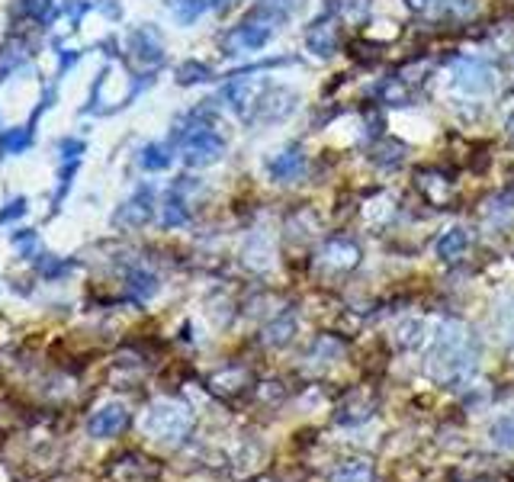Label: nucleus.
Returning a JSON list of instances; mask_svg holds the SVG:
<instances>
[{
  "instance_id": "nucleus-28",
  "label": "nucleus",
  "mask_w": 514,
  "mask_h": 482,
  "mask_svg": "<svg viewBox=\"0 0 514 482\" xmlns=\"http://www.w3.org/2000/svg\"><path fill=\"white\" fill-rule=\"evenodd\" d=\"M505 341L514 347V309H508V315H505Z\"/></svg>"
},
{
  "instance_id": "nucleus-1",
  "label": "nucleus",
  "mask_w": 514,
  "mask_h": 482,
  "mask_svg": "<svg viewBox=\"0 0 514 482\" xmlns=\"http://www.w3.org/2000/svg\"><path fill=\"white\" fill-rule=\"evenodd\" d=\"M431 364H434L438 380H444V383H463V380L473 376V370L479 364V341L473 337V331L450 321V325H444L438 331Z\"/></svg>"
},
{
  "instance_id": "nucleus-14",
  "label": "nucleus",
  "mask_w": 514,
  "mask_h": 482,
  "mask_svg": "<svg viewBox=\"0 0 514 482\" xmlns=\"http://www.w3.org/2000/svg\"><path fill=\"white\" fill-rule=\"evenodd\" d=\"M300 4H302V0H257L254 16L267 20L270 26H280V23H286V20H292V16H296Z\"/></svg>"
},
{
  "instance_id": "nucleus-26",
  "label": "nucleus",
  "mask_w": 514,
  "mask_h": 482,
  "mask_svg": "<svg viewBox=\"0 0 514 482\" xmlns=\"http://www.w3.org/2000/svg\"><path fill=\"white\" fill-rule=\"evenodd\" d=\"M206 77H209V68L196 62L184 65V68L177 71V81H180V84H196V81H206Z\"/></svg>"
},
{
  "instance_id": "nucleus-20",
  "label": "nucleus",
  "mask_w": 514,
  "mask_h": 482,
  "mask_svg": "<svg viewBox=\"0 0 514 482\" xmlns=\"http://www.w3.org/2000/svg\"><path fill=\"white\" fill-rule=\"evenodd\" d=\"M396 341H399L402 347H418L424 341V321H418V319H408V321H402L399 325V331H396Z\"/></svg>"
},
{
  "instance_id": "nucleus-27",
  "label": "nucleus",
  "mask_w": 514,
  "mask_h": 482,
  "mask_svg": "<svg viewBox=\"0 0 514 482\" xmlns=\"http://www.w3.org/2000/svg\"><path fill=\"white\" fill-rule=\"evenodd\" d=\"M405 4L414 13H434V10L440 7V0H405Z\"/></svg>"
},
{
  "instance_id": "nucleus-11",
  "label": "nucleus",
  "mask_w": 514,
  "mask_h": 482,
  "mask_svg": "<svg viewBox=\"0 0 514 482\" xmlns=\"http://www.w3.org/2000/svg\"><path fill=\"white\" fill-rule=\"evenodd\" d=\"M264 81H235V84L225 87V100H229V107L241 116V119H251L254 107H257V100L264 93Z\"/></svg>"
},
{
  "instance_id": "nucleus-19",
  "label": "nucleus",
  "mask_w": 514,
  "mask_h": 482,
  "mask_svg": "<svg viewBox=\"0 0 514 482\" xmlns=\"http://www.w3.org/2000/svg\"><path fill=\"white\" fill-rule=\"evenodd\" d=\"M489 437H492V444L501 447V451H514V412L495 421L489 428Z\"/></svg>"
},
{
  "instance_id": "nucleus-5",
  "label": "nucleus",
  "mask_w": 514,
  "mask_h": 482,
  "mask_svg": "<svg viewBox=\"0 0 514 482\" xmlns=\"http://www.w3.org/2000/svg\"><path fill=\"white\" fill-rule=\"evenodd\" d=\"M225 154V138L219 132L209 129H193L184 136V161L190 168H206V164H215L222 161Z\"/></svg>"
},
{
  "instance_id": "nucleus-21",
  "label": "nucleus",
  "mask_w": 514,
  "mask_h": 482,
  "mask_svg": "<svg viewBox=\"0 0 514 482\" xmlns=\"http://www.w3.org/2000/svg\"><path fill=\"white\" fill-rule=\"evenodd\" d=\"M129 290L135 293L138 299H148L158 293V276L148 274V270H132L129 274Z\"/></svg>"
},
{
  "instance_id": "nucleus-9",
  "label": "nucleus",
  "mask_w": 514,
  "mask_h": 482,
  "mask_svg": "<svg viewBox=\"0 0 514 482\" xmlns=\"http://www.w3.org/2000/svg\"><path fill=\"white\" fill-rule=\"evenodd\" d=\"M318 264L331 270H353L361 264V245L351 238H331L328 245L318 251Z\"/></svg>"
},
{
  "instance_id": "nucleus-22",
  "label": "nucleus",
  "mask_w": 514,
  "mask_h": 482,
  "mask_svg": "<svg viewBox=\"0 0 514 482\" xmlns=\"http://www.w3.org/2000/svg\"><path fill=\"white\" fill-rule=\"evenodd\" d=\"M164 225L168 229H177V225H187V219H190V213H187V206H184V199H177V193L174 197H168V203H164Z\"/></svg>"
},
{
  "instance_id": "nucleus-8",
  "label": "nucleus",
  "mask_w": 514,
  "mask_h": 482,
  "mask_svg": "<svg viewBox=\"0 0 514 482\" xmlns=\"http://www.w3.org/2000/svg\"><path fill=\"white\" fill-rule=\"evenodd\" d=\"M126 425H129V412H126V406L109 402V406H103L100 412L91 415V421H87V434L97 437V441H103V437H116Z\"/></svg>"
},
{
  "instance_id": "nucleus-12",
  "label": "nucleus",
  "mask_w": 514,
  "mask_h": 482,
  "mask_svg": "<svg viewBox=\"0 0 514 482\" xmlns=\"http://www.w3.org/2000/svg\"><path fill=\"white\" fill-rule=\"evenodd\" d=\"M154 213V193L148 190V187H142V190L135 193V197L126 203L123 209H119V215H116V223H123V225H142L148 223Z\"/></svg>"
},
{
  "instance_id": "nucleus-13",
  "label": "nucleus",
  "mask_w": 514,
  "mask_h": 482,
  "mask_svg": "<svg viewBox=\"0 0 514 482\" xmlns=\"http://www.w3.org/2000/svg\"><path fill=\"white\" fill-rule=\"evenodd\" d=\"M132 55H135L138 62H161L164 58V46H161V36L152 30V26H142V30L132 32Z\"/></svg>"
},
{
  "instance_id": "nucleus-16",
  "label": "nucleus",
  "mask_w": 514,
  "mask_h": 482,
  "mask_svg": "<svg viewBox=\"0 0 514 482\" xmlns=\"http://www.w3.org/2000/svg\"><path fill=\"white\" fill-rule=\"evenodd\" d=\"M469 248V232L463 225H453L438 238V258L440 260H457L463 258V251Z\"/></svg>"
},
{
  "instance_id": "nucleus-7",
  "label": "nucleus",
  "mask_w": 514,
  "mask_h": 482,
  "mask_svg": "<svg viewBox=\"0 0 514 482\" xmlns=\"http://www.w3.org/2000/svg\"><path fill=\"white\" fill-rule=\"evenodd\" d=\"M306 168H309V161L300 145L280 148V152L267 161V174L274 184H296V180L306 177Z\"/></svg>"
},
{
  "instance_id": "nucleus-18",
  "label": "nucleus",
  "mask_w": 514,
  "mask_h": 482,
  "mask_svg": "<svg viewBox=\"0 0 514 482\" xmlns=\"http://www.w3.org/2000/svg\"><path fill=\"white\" fill-rule=\"evenodd\" d=\"M485 219L489 225H505L508 219H514V193H499V197L489 199V206H485Z\"/></svg>"
},
{
  "instance_id": "nucleus-3",
  "label": "nucleus",
  "mask_w": 514,
  "mask_h": 482,
  "mask_svg": "<svg viewBox=\"0 0 514 482\" xmlns=\"http://www.w3.org/2000/svg\"><path fill=\"white\" fill-rule=\"evenodd\" d=\"M300 110V91H292L286 84H267L254 107L251 119L261 126H276V123H286L292 113Z\"/></svg>"
},
{
  "instance_id": "nucleus-4",
  "label": "nucleus",
  "mask_w": 514,
  "mask_h": 482,
  "mask_svg": "<svg viewBox=\"0 0 514 482\" xmlns=\"http://www.w3.org/2000/svg\"><path fill=\"white\" fill-rule=\"evenodd\" d=\"M190 425H193L190 408L180 406V402H158L145 415V431L161 437V441H180V437H187Z\"/></svg>"
},
{
  "instance_id": "nucleus-10",
  "label": "nucleus",
  "mask_w": 514,
  "mask_h": 482,
  "mask_svg": "<svg viewBox=\"0 0 514 482\" xmlns=\"http://www.w3.org/2000/svg\"><path fill=\"white\" fill-rule=\"evenodd\" d=\"M338 26H335V20L331 16H322V20H315L312 26H309L306 32V48L309 55H315V58H331V55L338 52Z\"/></svg>"
},
{
  "instance_id": "nucleus-15",
  "label": "nucleus",
  "mask_w": 514,
  "mask_h": 482,
  "mask_svg": "<svg viewBox=\"0 0 514 482\" xmlns=\"http://www.w3.org/2000/svg\"><path fill=\"white\" fill-rule=\"evenodd\" d=\"M296 325H300V321H296V312H292V309H286L280 319H274L267 329H264V345H270V347L290 345L292 335H296Z\"/></svg>"
},
{
  "instance_id": "nucleus-29",
  "label": "nucleus",
  "mask_w": 514,
  "mask_h": 482,
  "mask_svg": "<svg viewBox=\"0 0 514 482\" xmlns=\"http://www.w3.org/2000/svg\"><path fill=\"white\" fill-rule=\"evenodd\" d=\"M508 138H511V142H514V116H511V119H508Z\"/></svg>"
},
{
  "instance_id": "nucleus-23",
  "label": "nucleus",
  "mask_w": 514,
  "mask_h": 482,
  "mask_svg": "<svg viewBox=\"0 0 514 482\" xmlns=\"http://www.w3.org/2000/svg\"><path fill=\"white\" fill-rule=\"evenodd\" d=\"M168 164H170L168 145H148L145 152H142V168H148V171H164Z\"/></svg>"
},
{
  "instance_id": "nucleus-6",
  "label": "nucleus",
  "mask_w": 514,
  "mask_h": 482,
  "mask_svg": "<svg viewBox=\"0 0 514 482\" xmlns=\"http://www.w3.org/2000/svg\"><path fill=\"white\" fill-rule=\"evenodd\" d=\"M274 30H276V26H270L267 20H261V16L251 13L245 23L235 26V30L229 32V39H225V52H229V55L261 52L270 39H274Z\"/></svg>"
},
{
  "instance_id": "nucleus-24",
  "label": "nucleus",
  "mask_w": 514,
  "mask_h": 482,
  "mask_svg": "<svg viewBox=\"0 0 514 482\" xmlns=\"http://www.w3.org/2000/svg\"><path fill=\"white\" fill-rule=\"evenodd\" d=\"M170 7H174L180 23H193V20L206 10V0H170Z\"/></svg>"
},
{
  "instance_id": "nucleus-17",
  "label": "nucleus",
  "mask_w": 514,
  "mask_h": 482,
  "mask_svg": "<svg viewBox=\"0 0 514 482\" xmlns=\"http://www.w3.org/2000/svg\"><path fill=\"white\" fill-rule=\"evenodd\" d=\"M370 479H373V467H370L367 460H344L331 473V482H370Z\"/></svg>"
},
{
  "instance_id": "nucleus-2",
  "label": "nucleus",
  "mask_w": 514,
  "mask_h": 482,
  "mask_svg": "<svg viewBox=\"0 0 514 482\" xmlns=\"http://www.w3.org/2000/svg\"><path fill=\"white\" fill-rule=\"evenodd\" d=\"M453 87L463 93V97H485L499 87V71L492 68L483 58H460L450 71Z\"/></svg>"
},
{
  "instance_id": "nucleus-25",
  "label": "nucleus",
  "mask_w": 514,
  "mask_h": 482,
  "mask_svg": "<svg viewBox=\"0 0 514 482\" xmlns=\"http://www.w3.org/2000/svg\"><path fill=\"white\" fill-rule=\"evenodd\" d=\"M367 10H370V0H338V13L344 16V20H351V23L363 20Z\"/></svg>"
}]
</instances>
